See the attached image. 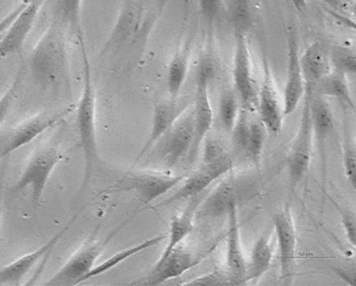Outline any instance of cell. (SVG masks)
<instances>
[{
	"label": "cell",
	"mask_w": 356,
	"mask_h": 286,
	"mask_svg": "<svg viewBox=\"0 0 356 286\" xmlns=\"http://www.w3.org/2000/svg\"><path fill=\"white\" fill-rule=\"evenodd\" d=\"M31 72L44 87H56L69 83L70 57L63 26L54 20L33 48Z\"/></svg>",
	"instance_id": "cell-1"
},
{
	"label": "cell",
	"mask_w": 356,
	"mask_h": 286,
	"mask_svg": "<svg viewBox=\"0 0 356 286\" xmlns=\"http://www.w3.org/2000/svg\"><path fill=\"white\" fill-rule=\"evenodd\" d=\"M83 63V87L76 109V128L85 160L84 185L91 178L98 158L96 125V92L84 37L79 38Z\"/></svg>",
	"instance_id": "cell-2"
},
{
	"label": "cell",
	"mask_w": 356,
	"mask_h": 286,
	"mask_svg": "<svg viewBox=\"0 0 356 286\" xmlns=\"http://www.w3.org/2000/svg\"><path fill=\"white\" fill-rule=\"evenodd\" d=\"M63 159V154L53 146L38 151L24 167L15 183V190L20 192L28 187L31 189L33 204L36 208L39 207L49 178Z\"/></svg>",
	"instance_id": "cell-3"
},
{
	"label": "cell",
	"mask_w": 356,
	"mask_h": 286,
	"mask_svg": "<svg viewBox=\"0 0 356 286\" xmlns=\"http://www.w3.org/2000/svg\"><path fill=\"white\" fill-rule=\"evenodd\" d=\"M312 85L306 84L304 96V109L301 115L300 126L288 159L290 178L296 185L300 182L308 171L312 156L313 124L311 118V101H312Z\"/></svg>",
	"instance_id": "cell-4"
},
{
	"label": "cell",
	"mask_w": 356,
	"mask_h": 286,
	"mask_svg": "<svg viewBox=\"0 0 356 286\" xmlns=\"http://www.w3.org/2000/svg\"><path fill=\"white\" fill-rule=\"evenodd\" d=\"M113 232L104 241L92 240L86 243L49 280L48 286H73L84 282V278L92 271L106 245L113 238Z\"/></svg>",
	"instance_id": "cell-5"
},
{
	"label": "cell",
	"mask_w": 356,
	"mask_h": 286,
	"mask_svg": "<svg viewBox=\"0 0 356 286\" xmlns=\"http://www.w3.org/2000/svg\"><path fill=\"white\" fill-rule=\"evenodd\" d=\"M75 109L76 105H71L59 112L42 113L24 121L8 135L0 149V158L9 156L16 151L30 144L40 135L59 124Z\"/></svg>",
	"instance_id": "cell-6"
},
{
	"label": "cell",
	"mask_w": 356,
	"mask_h": 286,
	"mask_svg": "<svg viewBox=\"0 0 356 286\" xmlns=\"http://www.w3.org/2000/svg\"><path fill=\"white\" fill-rule=\"evenodd\" d=\"M186 178V175L170 176L157 171H134L127 174L112 190L115 192H136L141 201L148 204L168 193Z\"/></svg>",
	"instance_id": "cell-7"
},
{
	"label": "cell",
	"mask_w": 356,
	"mask_h": 286,
	"mask_svg": "<svg viewBox=\"0 0 356 286\" xmlns=\"http://www.w3.org/2000/svg\"><path fill=\"white\" fill-rule=\"evenodd\" d=\"M46 0H24L10 26L0 40V58H6L23 50L28 36Z\"/></svg>",
	"instance_id": "cell-8"
},
{
	"label": "cell",
	"mask_w": 356,
	"mask_h": 286,
	"mask_svg": "<svg viewBox=\"0 0 356 286\" xmlns=\"http://www.w3.org/2000/svg\"><path fill=\"white\" fill-rule=\"evenodd\" d=\"M212 67L207 60L200 62L195 96V141L191 153L197 152L200 146L207 138L213 124V111L209 96V83L212 75Z\"/></svg>",
	"instance_id": "cell-9"
},
{
	"label": "cell",
	"mask_w": 356,
	"mask_h": 286,
	"mask_svg": "<svg viewBox=\"0 0 356 286\" xmlns=\"http://www.w3.org/2000/svg\"><path fill=\"white\" fill-rule=\"evenodd\" d=\"M273 222L280 249L281 280L289 282L296 271L297 247L296 227L290 208L287 207L278 212Z\"/></svg>",
	"instance_id": "cell-10"
},
{
	"label": "cell",
	"mask_w": 356,
	"mask_h": 286,
	"mask_svg": "<svg viewBox=\"0 0 356 286\" xmlns=\"http://www.w3.org/2000/svg\"><path fill=\"white\" fill-rule=\"evenodd\" d=\"M161 149V156L168 167H173L191 153L195 141L194 112L179 118L167 133Z\"/></svg>",
	"instance_id": "cell-11"
},
{
	"label": "cell",
	"mask_w": 356,
	"mask_h": 286,
	"mask_svg": "<svg viewBox=\"0 0 356 286\" xmlns=\"http://www.w3.org/2000/svg\"><path fill=\"white\" fill-rule=\"evenodd\" d=\"M306 83L302 74L300 55L296 34L289 31L288 35V72L284 88V116L288 117L296 111L304 99Z\"/></svg>",
	"instance_id": "cell-12"
},
{
	"label": "cell",
	"mask_w": 356,
	"mask_h": 286,
	"mask_svg": "<svg viewBox=\"0 0 356 286\" xmlns=\"http://www.w3.org/2000/svg\"><path fill=\"white\" fill-rule=\"evenodd\" d=\"M233 162L230 155L220 160L202 165L199 169L190 176H186L184 185L176 193L161 205H166L179 200L186 199L202 193L213 182L228 173L232 169Z\"/></svg>",
	"instance_id": "cell-13"
},
{
	"label": "cell",
	"mask_w": 356,
	"mask_h": 286,
	"mask_svg": "<svg viewBox=\"0 0 356 286\" xmlns=\"http://www.w3.org/2000/svg\"><path fill=\"white\" fill-rule=\"evenodd\" d=\"M191 104L190 100L178 101L177 98H172L170 101L159 102L155 105L149 136L139 153L138 161L169 132L175 122L186 113Z\"/></svg>",
	"instance_id": "cell-14"
},
{
	"label": "cell",
	"mask_w": 356,
	"mask_h": 286,
	"mask_svg": "<svg viewBox=\"0 0 356 286\" xmlns=\"http://www.w3.org/2000/svg\"><path fill=\"white\" fill-rule=\"evenodd\" d=\"M233 81L237 93L244 104L252 106L256 99L254 81L252 78L250 51L245 34H236Z\"/></svg>",
	"instance_id": "cell-15"
},
{
	"label": "cell",
	"mask_w": 356,
	"mask_h": 286,
	"mask_svg": "<svg viewBox=\"0 0 356 286\" xmlns=\"http://www.w3.org/2000/svg\"><path fill=\"white\" fill-rule=\"evenodd\" d=\"M76 218V215L63 230L57 233L54 237H52L42 247L30 253V254L20 257V258L13 261V262L0 269V285H19L20 282L30 272L31 269L35 267V264L56 246V244L59 242L65 234V232L69 230V228L75 221Z\"/></svg>",
	"instance_id": "cell-16"
},
{
	"label": "cell",
	"mask_w": 356,
	"mask_h": 286,
	"mask_svg": "<svg viewBox=\"0 0 356 286\" xmlns=\"http://www.w3.org/2000/svg\"><path fill=\"white\" fill-rule=\"evenodd\" d=\"M186 249L179 246L173 249L166 258L158 260L153 271L143 280V285H159L175 279L199 264Z\"/></svg>",
	"instance_id": "cell-17"
},
{
	"label": "cell",
	"mask_w": 356,
	"mask_h": 286,
	"mask_svg": "<svg viewBox=\"0 0 356 286\" xmlns=\"http://www.w3.org/2000/svg\"><path fill=\"white\" fill-rule=\"evenodd\" d=\"M227 215V273L231 277L233 285H240L245 283L248 265L241 249L236 203L232 204Z\"/></svg>",
	"instance_id": "cell-18"
},
{
	"label": "cell",
	"mask_w": 356,
	"mask_h": 286,
	"mask_svg": "<svg viewBox=\"0 0 356 286\" xmlns=\"http://www.w3.org/2000/svg\"><path fill=\"white\" fill-rule=\"evenodd\" d=\"M243 183L230 178L220 183L204 200L197 212L198 217H220L227 214L233 203H237L244 190Z\"/></svg>",
	"instance_id": "cell-19"
},
{
	"label": "cell",
	"mask_w": 356,
	"mask_h": 286,
	"mask_svg": "<svg viewBox=\"0 0 356 286\" xmlns=\"http://www.w3.org/2000/svg\"><path fill=\"white\" fill-rule=\"evenodd\" d=\"M259 110L261 122L268 133L277 134L282 128L284 112L278 101L268 67H265L264 83L259 94Z\"/></svg>",
	"instance_id": "cell-20"
},
{
	"label": "cell",
	"mask_w": 356,
	"mask_h": 286,
	"mask_svg": "<svg viewBox=\"0 0 356 286\" xmlns=\"http://www.w3.org/2000/svg\"><path fill=\"white\" fill-rule=\"evenodd\" d=\"M300 63L305 83L313 87L332 72L330 52L321 42H314L305 49Z\"/></svg>",
	"instance_id": "cell-21"
},
{
	"label": "cell",
	"mask_w": 356,
	"mask_h": 286,
	"mask_svg": "<svg viewBox=\"0 0 356 286\" xmlns=\"http://www.w3.org/2000/svg\"><path fill=\"white\" fill-rule=\"evenodd\" d=\"M167 238L165 235H159L152 238L143 241L142 243L134 245V246L125 249L124 251L117 253L110 257L109 259L106 260L104 262L98 264L97 267H94L91 271L84 278V281L92 279L94 277L99 276L102 274H105L110 271V269L118 267V264L124 262V261L130 258L134 255H136L146 249L152 248L159 244H161L163 240Z\"/></svg>",
	"instance_id": "cell-22"
},
{
	"label": "cell",
	"mask_w": 356,
	"mask_h": 286,
	"mask_svg": "<svg viewBox=\"0 0 356 286\" xmlns=\"http://www.w3.org/2000/svg\"><path fill=\"white\" fill-rule=\"evenodd\" d=\"M196 205L191 203L181 214L175 216L171 220L169 242L159 260L166 258L174 249L178 246L193 230V219Z\"/></svg>",
	"instance_id": "cell-23"
},
{
	"label": "cell",
	"mask_w": 356,
	"mask_h": 286,
	"mask_svg": "<svg viewBox=\"0 0 356 286\" xmlns=\"http://www.w3.org/2000/svg\"><path fill=\"white\" fill-rule=\"evenodd\" d=\"M273 260V248L269 240L265 237L257 241L253 247L250 263L247 267L245 282L259 280L271 267Z\"/></svg>",
	"instance_id": "cell-24"
},
{
	"label": "cell",
	"mask_w": 356,
	"mask_h": 286,
	"mask_svg": "<svg viewBox=\"0 0 356 286\" xmlns=\"http://www.w3.org/2000/svg\"><path fill=\"white\" fill-rule=\"evenodd\" d=\"M319 96L335 98L355 109V102L352 98L349 85L346 76L339 72H331L314 85Z\"/></svg>",
	"instance_id": "cell-25"
},
{
	"label": "cell",
	"mask_w": 356,
	"mask_h": 286,
	"mask_svg": "<svg viewBox=\"0 0 356 286\" xmlns=\"http://www.w3.org/2000/svg\"><path fill=\"white\" fill-rule=\"evenodd\" d=\"M189 72V53L179 51L170 60L167 72V89L171 98H177Z\"/></svg>",
	"instance_id": "cell-26"
},
{
	"label": "cell",
	"mask_w": 356,
	"mask_h": 286,
	"mask_svg": "<svg viewBox=\"0 0 356 286\" xmlns=\"http://www.w3.org/2000/svg\"><path fill=\"white\" fill-rule=\"evenodd\" d=\"M83 0H56L55 11L57 22L69 26L76 32L77 38L84 37L81 28V8Z\"/></svg>",
	"instance_id": "cell-27"
},
{
	"label": "cell",
	"mask_w": 356,
	"mask_h": 286,
	"mask_svg": "<svg viewBox=\"0 0 356 286\" xmlns=\"http://www.w3.org/2000/svg\"><path fill=\"white\" fill-rule=\"evenodd\" d=\"M311 118L314 132L322 143L334 128V117L328 102L321 96L311 101Z\"/></svg>",
	"instance_id": "cell-28"
},
{
	"label": "cell",
	"mask_w": 356,
	"mask_h": 286,
	"mask_svg": "<svg viewBox=\"0 0 356 286\" xmlns=\"http://www.w3.org/2000/svg\"><path fill=\"white\" fill-rule=\"evenodd\" d=\"M239 106L235 93L224 92L220 97L219 117L220 124L227 133H232L239 116Z\"/></svg>",
	"instance_id": "cell-29"
},
{
	"label": "cell",
	"mask_w": 356,
	"mask_h": 286,
	"mask_svg": "<svg viewBox=\"0 0 356 286\" xmlns=\"http://www.w3.org/2000/svg\"><path fill=\"white\" fill-rule=\"evenodd\" d=\"M229 15L236 34H245L252 22L250 0H230Z\"/></svg>",
	"instance_id": "cell-30"
},
{
	"label": "cell",
	"mask_w": 356,
	"mask_h": 286,
	"mask_svg": "<svg viewBox=\"0 0 356 286\" xmlns=\"http://www.w3.org/2000/svg\"><path fill=\"white\" fill-rule=\"evenodd\" d=\"M267 133L268 131L261 121L251 122L245 153L252 160H259L263 153Z\"/></svg>",
	"instance_id": "cell-31"
},
{
	"label": "cell",
	"mask_w": 356,
	"mask_h": 286,
	"mask_svg": "<svg viewBox=\"0 0 356 286\" xmlns=\"http://www.w3.org/2000/svg\"><path fill=\"white\" fill-rule=\"evenodd\" d=\"M24 72H26V67L24 64L20 65L17 73L12 81L10 87H8L3 96L0 97V128L5 122L6 117L9 115L12 106L17 97L20 87H22L24 78Z\"/></svg>",
	"instance_id": "cell-32"
},
{
	"label": "cell",
	"mask_w": 356,
	"mask_h": 286,
	"mask_svg": "<svg viewBox=\"0 0 356 286\" xmlns=\"http://www.w3.org/2000/svg\"><path fill=\"white\" fill-rule=\"evenodd\" d=\"M331 63L337 72L343 76L355 75L356 72L355 52L347 47H339L330 53Z\"/></svg>",
	"instance_id": "cell-33"
},
{
	"label": "cell",
	"mask_w": 356,
	"mask_h": 286,
	"mask_svg": "<svg viewBox=\"0 0 356 286\" xmlns=\"http://www.w3.org/2000/svg\"><path fill=\"white\" fill-rule=\"evenodd\" d=\"M183 286H227L233 285L227 272L216 271L181 284Z\"/></svg>",
	"instance_id": "cell-34"
},
{
	"label": "cell",
	"mask_w": 356,
	"mask_h": 286,
	"mask_svg": "<svg viewBox=\"0 0 356 286\" xmlns=\"http://www.w3.org/2000/svg\"><path fill=\"white\" fill-rule=\"evenodd\" d=\"M223 143L216 138H207L204 144L203 165L218 162L227 156Z\"/></svg>",
	"instance_id": "cell-35"
},
{
	"label": "cell",
	"mask_w": 356,
	"mask_h": 286,
	"mask_svg": "<svg viewBox=\"0 0 356 286\" xmlns=\"http://www.w3.org/2000/svg\"><path fill=\"white\" fill-rule=\"evenodd\" d=\"M249 128H250V122L248 121V114L245 111H241L232 133L236 148L244 151V152L245 145H247Z\"/></svg>",
	"instance_id": "cell-36"
},
{
	"label": "cell",
	"mask_w": 356,
	"mask_h": 286,
	"mask_svg": "<svg viewBox=\"0 0 356 286\" xmlns=\"http://www.w3.org/2000/svg\"><path fill=\"white\" fill-rule=\"evenodd\" d=\"M343 169L348 180L353 189L356 190V154L355 146L349 142L343 146Z\"/></svg>",
	"instance_id": "cell-37"
},
{
	"label": "cell",
	"mask_w": 356,
	"mask_h": 286,
	"mask_svg": "<svg viewBox=\"0 0 356 286\" xmlns=\"http://www.w3.org/2000/svg\"><path fill=\"white\" fill-rule=\"evenodd\" d=\"M334 205L337 207L339 212L341 215V221L343 224V228H345L346 235L347 239L352 244V246H355L356 244V221L355 216L354 214H351L350 211L343 210L341 206H339L337 203H334Z\"/></svg>",
	"instance_id": "cell-38"
},
{
	"label": "cell",
	"mask_w": 356,
	"mask_h": 286,
	"mask_svg": "<svg viewBox=\"0 0 356 286\" xmlns=\"http://www.w3.org/2000/svg\"><path fill=\"white\" fill-rule=\"evenodd\" d=\"M198 2L204 17L212 22L218 17L222 11L224 0H198Z\"/></svg>",
	"instance_id": "cell-39"
},
{
	"label": "cell",
	"mask_w": 356,
	"mask_h": 286,
	"mask_svg": "<svg viewBox=\"0 0 356 286\" xmlns=\"http://www.w3.org/2000/svg\"><path fill=\"white\" fill-rule=\"evenodd\" d=\"M337 275L341 278V280L347 282L348 284L354 286L355 285V269L352 271H343L342 269H335Z\"/></svg>",
	"instance_id": "cell-40"
},
{
	"label": "cell",
	"mask_w": 356,
	"mask_h": 286,
	"mask_svg": "<svg viewBox=\"0 0 356 286\" xmlns=\"http://www.w3.org/2000/svg\"><path fill=\"white\" fill-rule=\"evenodd\" d=\"M16 15H17V10H14L8 17L3 19V22H0V40L2 39L8 27H9L12 22H13Z\"/></svg>",
	"instance_id": "cell-41"
},
{
	"label": "cell",
	"mask_w": 356,
	"mask_h": 286,
	"mask_svg": "<svg viewBox=\"0 0 356 286\" xmlns=\"http://www.w3.org/2000/svg\"><path fill=\"white\" fill-rule=\"evenodd\" d=\"M289 1L291 3L294 9L298 12H302L306 10L309 0H289Z\"/></svg>",
	"instance_id": "cell-42"
},
{
	"label": "cell",
	"mask_w": 356,
	"mask_h": 286,
	"mask_svg": "<svg viewBox=\"0 0 356 286\" xmlns=\"http://www.w3.org/2000/svg\"><path fill=\"white\" fill-rule=\"evenodd\" d=\"M326 3H328L330 6L334 8H345L349 0H325Z\"/></svg>",
	"instance_id": "cell-43"
},
{
	"label": "cell",
	"mask_w": 356,
	"mask_h": 286,
	"mask_svg": "<svg viewBox=\"0 0 356 286\" xmlns=\"http://www.w3.org/2000/svg\"><path fill=\"white\" fill-rule=\"evenodd\" d=\"M3 174V171H0V218H1L2 210Z\"/></svg>",
	"instance_id": "cell-44"
}]
</instances>
